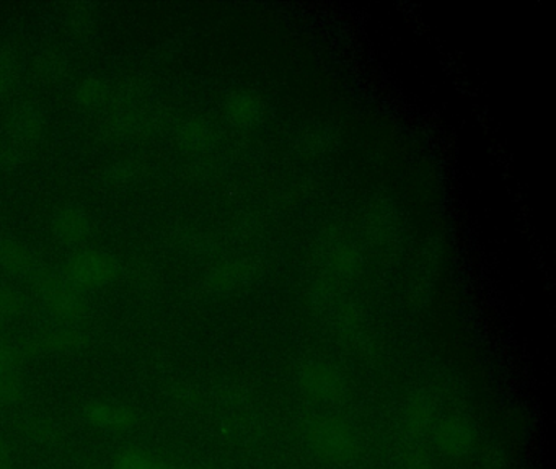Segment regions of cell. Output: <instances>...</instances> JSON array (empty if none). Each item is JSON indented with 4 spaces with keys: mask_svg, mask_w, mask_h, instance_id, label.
<instances>
[{
    "mask_svg": "<svg viewBox=\"0 0 556 469\" xmlns=\"http://www.w3.org/2000/svg\"><path fill=\"white\" fill-rule=\"evenodd\" d=\"M37 290L41 303L53 318L74 325L86 316V296L66 277L38 274Z\"/></svg>",
    "mask_w": 556,
    "mask_h": 469,
    "instance_id": "1",
    "label": "cell"
},
{
    "mask_svg": "<svg viewBox=\"0 0 556 469\" xmlns=\"http://www.w3.org/2000/svg\"><path fill=\"white\" fill-rule=\"evenodd\" d=\"M116 276H118V264L109 254L97 250L77 253L66 264V274H64V277L83 292L109 286Z\"/></svg>",
    "mask_w": 556,
    "mask_h": 469,
    "instance_id": "2",
    "label": "cell"
},
{
    "mask_svg": "<svg viewBox=\"0 0 556 469\" xmlns=\"http://www.w3.org/2000/svg\"><path fill=\"white\" fill-rule=\"evenodd\" d=\"M86 332L80 331L74 326H64V328L47 329L25 339L21 347L24 357H37V355L66 354V352L80 351L86 347Z\"/></svg>",
    "mask_w": 556,
    "mask_h": 469,
    "instance_id": "3",
    "label": "cell"
},
{
    "mask_svg": "<svg viewBox=\"0 0 556 469\" xmlns=\"http://www.w3.org/2000/svg\"><path fill=\"white\" fill-rule=\"evenodd\" d=\"M83 419L96 429L122 433L135 429L138 426L139 416L126 404L90 401L83 407Z\"/></svg>",
    "mask_w": 556,
    "mask_h": 469,
    "instance_id": "4",
    "label": "cell"
},
{
    "mask_svg": "<svg viewBox=\"0 0 556 469\" xmlns=\"http://www.w3.org/2000/svg\"><path fill=\"white\" fill-rule=\"evenodd\" d=\"M24 358L18 344L0 341V407L17 406L24 400L21 375Z\"/></svg>",
    "mask_w": 556,
    "mask_h": 469,
    "instance_id": "5",
    "label": "cell"
},
{
    "mask_svg": "<svg viewBox=\"0 0 556 469\" xmlns=\"http://www.w3.org/2000/svg\"><path fill=\"white\" fill-rule=\"evenodd\" d=\"M18 429L31 442L41 446H58L64 440L63 427L43 413H30L18 420Z\"/></svg>",
    "mask_w": 556,
    "mask_h": 469,
    "instance_id": "6",
    "label": "cell"
},
{
    "mask_svg": "<svg viewBox=\"0 0 556 469\" xmlns=\"http://www.w3.org/2000/svg\"><path fill=\"white\" fill-rule=\"evenodd\" d=\"M53 227L56 237L70 244L83 243L90 233V220L86 212L80 207H71V205L58 212Z\"/></svg>",
    "mask_w": 556,
    "mask_h": 469,
    "instance_id": "7",
    "label": "cell"
},
{
    "mask_svg": "<svg viewBox=\"0 0 556 469\" xmlns=\"http://www.w3.org/2000/svg\"><path fill=\"white\" fill-rule=\"evenodd\" d=\"M0 267L12 276H34L38 270L35 254L17 241L0 243Z\"/></svg>",
    "mask_w": 556,
    "mask_h": 469,
    "instance_id": "8",
    "label": "cell"
},
{
    "mask_svg": "<svg viewBox=\"0 0 556 469\" xmlns=\"http://www.w3.org/2000/svg\"><path fill=\"white\" fill-rule=\"evenodd\" d=\"M155 459L141 448L122 449L113 459L112 469H154Z\"/></svg>",
    "mask_w": 556,
    "mask_h": 469,
    "instance_id": "9",
    "label": "cell"
},
{
    "mask_svg": "<svg viewBox=\"0 0 556 469\" xmlns=\"http://www.w3.org/2000/svg\"><path fill=\"white\" fill-rule=\"evenodd\" d=\"M24 309V300L15 290L0 283V319L15 318Z\"/></svg>",
    "mask_w": 556,
    "mask_h": 469,
    "instance_id": "10",
    "label": "cell"
},
{
    "mask_svg": "<svg viewBox=\"0 0 556 469\" xmlns=\"http://www.w3.org/2000/svg\"><path fill=\"white\" fill-rule=\"evenodd\" d=\"M0 469H15L12 452L4 436L0 435Z\"/></svg>",
    "mask_w": 556,
    "mask_h": 469,
    "instance_id": "11",
    "label": "cell"
},
{
    "mask_svg": "<svg viewBox=\"0 0 556 469\" xmlns=\"http://www.w3.org/2000/svg\"><path fill=\"white\" fill-rule=\"evenodd\" d=\"M154 469H174V468H172L170 465H167V462L157 461V459H155Z\"/></svg>",
    "mask_w": 556,
    "mask_h": 469,
    "instance_id": "12",
    "label": "cell"
},
{
    "mask_svg": "<svg viewBox=\"0 0 556 469\" xmlns=\"http://www.w3.org/2000/svg\"><path fill=\"white\" fill-rule=\"evenodd\" d=\"M86 469H103L102 466L96 465V462H92V465L87 466Z\"/></svg>",
    "mask_w": 556,
    "mask_h": 469,
    "instance_id": "13",
    "label": "cell"
},
{
    "mask_svg": "<svg viewBox=\"0 0 556 469\" xmlns=\"http://www.w3.org/2000/svg\"><path fill=\"white\" fill-rule=\"evenodd\" d=\"M2 326H4V321H2V319H0V332H2Z\"/></svg>",
    "mask_w": 556,
    "mask_h": 469,
    "instance_id": "14",
    "label": "cell"
}]
</instances>
